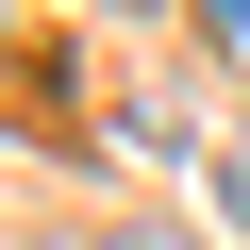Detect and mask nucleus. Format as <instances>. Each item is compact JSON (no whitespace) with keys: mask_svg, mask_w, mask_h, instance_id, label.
Segmentation results:
<instances>
[{"mask_svg":"<svg viewBox=\"0 0 250 250\" xmlns=\"http://www.w3.org/2000/svg\"><path fill=\"white\" fill-rule=\"evenodd\" d=\"M217 184H233V233H250V100H233V150H217Z\"/></svg>","mask_w":250,"mask_h":250,"instance_id":"obj_1","label":"nucleus"},{"mask_svg":"<svg viewBox=\"0 0 250 250\" xmlns=\"http://www.w3.org/2000/svg\"><path fill=\"white\" fill-rule=\"evenodd\" d=\"M100 250H184V233H167V217H117V233H100Z\"/></svg>","mask_w":250,"mask_h":250,"instance_id":"obj_2","label":"nucleus"},{"mask_svg":"<svg viewBox=\"0 0 250 250\" xmlns=\"http://www.w3.org/2000/svg\"><path fill=\"white\" fill-rule=\"evenodd\" d=\"M200 17H217V34H250V0H200Z\"/></svg>","mask_w":250,"mask_h":250,"instance_id":"obj_3","label":"nucleus"}]
</instances>
